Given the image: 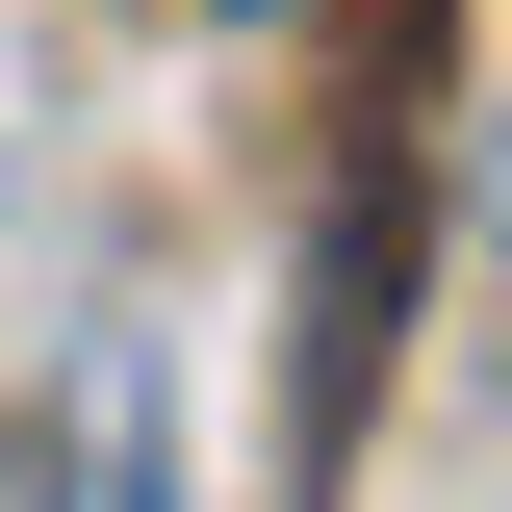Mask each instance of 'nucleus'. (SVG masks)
<instances>
[{"instance_id": "1", "label": "nucleus", "mask_w": 512, "mask_h": 512, "mask_svg": "<svg viewBox=\"0 0 512 512\" xmlns=\"http://www.w3.org/2000/svg\"><path fill=\"white\" fill-rule=\"evenodd\" d=\"M26 512H205L180 487V359H154V333H77L52 359V410H26Z\"/></svg>"}, {"instance_id": "2", "label": "nucleus", "mask_w": 512, "mask_h": 512, "mask_svg": "<svg viewBox=\"0 0 512 512\" xmlns=\"http://www.w3.org/2000/svg\"><path fill=\"white\" fill-rule=\"evenodd\" d=\"M205 26H282V0H205Z\"/></svg>"}]
</instances>
